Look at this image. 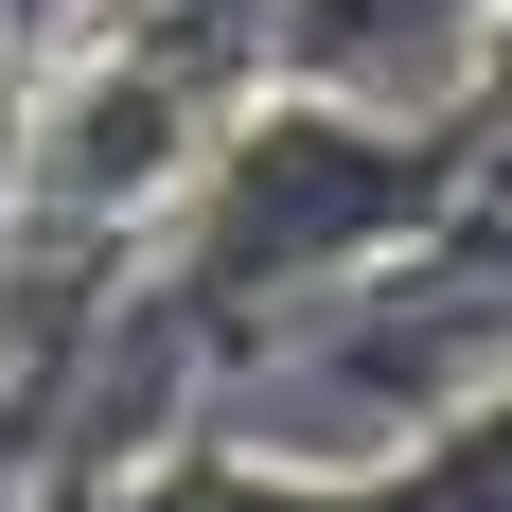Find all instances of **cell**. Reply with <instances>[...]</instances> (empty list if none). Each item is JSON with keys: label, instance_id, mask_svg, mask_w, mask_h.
I'll list each match as a JSON object with an SVG mask.
<instances>
[{"label": "cell", "instance_id": "cell-6", "mask_svg": "<svg viewBox=\"0 0 512 512\" xmlns=\"http://www.w3.org/2000/svg\"><path fill=\"white\" fill-rule=\"evenodd\" d=\"M495 89H512V18H495Z\"/></svg>", "mask_w": 512, "mask_h": 512}, {"label": "cell", "instance_id": "cell-9", "mask_svg": "<svg viewBox=\"0 0 512 512\" xmlns=\"http://www.w3.org/2000/svg\"><path fill=\"white\" fill-rule=\"evenodd\" d=\"M0 512H18V495H0Z\"/></svg>", "mask_w": 512, "mask_h": 512}, {"label": "cell", "instance_id": "cell-8", "mask_svg": "<svg viewBox=\"0 0 512 512\" xmlns=\"http://www.w3.org/2000/svg\"><path fill=\"white\" fill-rule=\"evenodd\" d=\"M0 407H18V389H0Z\"/></svg>", "mask_w": 512, "mask_h": 512}, {"label": "cell", "instance_id": "cell-1", "mask_svg": "<svg viewBox=\"0 0 512 512\" xmlns=\"http://www.w3.org/2000/svg\"><path fill=\"white\" fill-rule=\"evenodd\" d=\"M477 389H512V283L460 248V230H424V248L318 283L301 318L230 336L195 442L283 460V477H371V460H407L424 424H460Z\"/></svg>", "mask_w": 512, "mask_h": 512}, {"label": "cell", "instance_id": "cell-5", "mask_svg": "<svg viewBox=\"0 0 512 512\" xmlns=\"http://www.w3.org/2000/svg\"><path fill=\"white\" fill-rule=\"evenodd\" d=\"M442 230H460V248H477V265L512 283V89H495V106L460 124V212H442Z\"/></svg>", "mask_w": 512, "mask_h": 512}, {"label": "cell", "instance_id": "cell-7", "mask_svg": "<svg viewBox=\"0 0 512 512\" xmlns=\"http://www.w3.org/2000/svg\"><path fill=\"white\" fill-rule=\"evenodd\" d=\"M0 265H18V212H0Z\"/></svg>", "mask_w": 512, "mask_h": 512}, {"label": "cell", "instance_id": "cell-4", "mask_svg": "<svg viewBox=\"0 0 512 512\" xmlns=\"http://www.w3.org/2000/svg\"><path fill=\"white\" fill-rule=\"evenodd\" d=\"M336 512H512V389H477L460 424H424L407 460L336 477Z\"/></svg>", "mask_w": 512, "mask_h": 512}, {"label": "cell", "instance_id": "cell-3", "mask_svg": "<svg viewBox=\"0 0 512 512\" xmlns=\"http://www.w3.org/2000/svg\"><path fill=\"white\" fill-rule=\"evenodd\" d=\"M283 18H301V0H106L89 36H106V53H142L159 89H195L212 124H248V106L283 89Z\"/></svg>", "mask_w": 512, "mask_h": 512}, {"label": "cell", "instance_id": "cell-2", "mask_svg": "<svg viewBox=\"0 0 512 512\" xmlns=\"http://www.w3.org/2000/svg\"><path fill=\"white\" fill-rule=\"evenodd\" d=\"M460 212V124H371L336 89H265L230 142L195 159V195L159 230V283L212 318V354L265 336V318H301L318 283H354V265L424 248Z\"/></svg>", "mask_w": 512, "mask_h": 512}]
</instances>
